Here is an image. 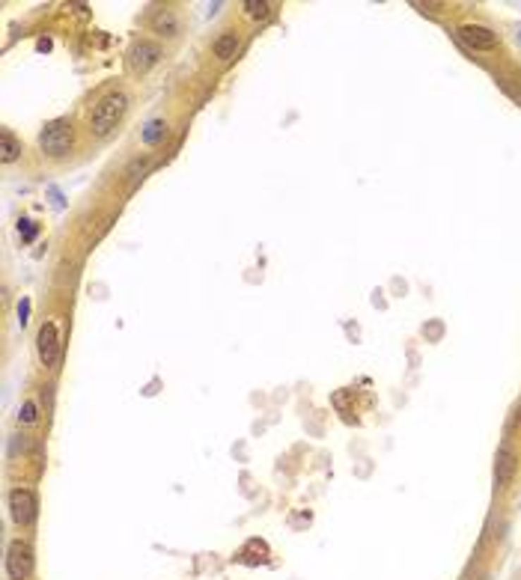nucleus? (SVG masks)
<instances>
[{"instance_id":"1","label":"nucleus","mask_w":521,"mask_h":580,"mask_svg":"<svg viewBox=\"0 0 521 580\" xmlns=\"http://www.w3.org/2000/svg\"><path fill=\"white\" fill-rule=\"evenodd\" d=\"M125 111H128L125 92H108V96L96 104V111H92V131H96L99 137H108V134L123 123Z\"/></svg>"},{"instance_id":"2","label":"nucleus","mask_w":521,"mask_h":580,"mask_svg":"<svg viewBox=\"0 0 521 580\" xmlns=\"http://www.w3.org/2000/svg\"><path fill=\"white\" fill-rule=\"evenodd\" d=\"M39 146H42V152H48V155H66L72 146V123L69 119H54V123H48L42 128V134H39Z\"/></svg>"},{"instance_id":"3","label":"nucleus","mask_w":521,"mask_h":580,"mask_svg":"<svg viewBox=\"0 0 521 580\" xmlns=\"http://www.w3.org/2000/svg\"><path fill=\"white\" fill-rule=\"evenodd\" d=\"M6 574L9 580H27L33 574V548L21 538H16L6 550Z\"/></svg>"},{"instance_id":"4","label":"nucleus","mask_w":521,"mask_h":580,"mask_svg":"<svg viewBox=\"0 0 521 580\" xmlns=\"http://www.w3.org/2000/svg\"><path fill=\"white\" fill-rule=\"evenodd\" d=\"M36 348H39V360H42L45 366H57V360H60V333H57L54 321H45V325L39 328Z\"/></svg>"},{"instance_id":"5","label":"nucleus","mask_w":521,"mask_h":580,"mask_svg":"<svg viewBox=\"0 0 521 580\" xmlns=\"http://www.w3.org/2000/svg\"><path fill=\"white\" fill-rule=\"evenodd\" d=\"M9 509H12V518L16 524H30L36 518V494L30 488H12L9 491Z\"/></svg>"},{"instance_id":"6","label":"nucleus","mask_w":521,"mask_h":580,"mask_svg":"<svg viewBox=\"0 0 521 580\" xmlns=\"http://www.w3.org/2000/svg\"><path fill=\"white\" fill-rule=\"evenodd\" d=\"M459 36H462V42L467 48H474V51H491V48H498V33H491L489 27L483 24H462L459 27Z\"/></svg>"},{"instance_id":"7","label":"nucleus","mask_w":521,"mask_h":580,"mask_svg":"<svg viewBox=\"0 0 521 580\" xmlns=\"http://www.w3.org/2000/svg\"><path fill=\"white\" fill-rule=\"evenodd\" d=\"M515 470H518V458H515L510 443H503L498 455H494V482H498V488H506V485L513 482Z\"/></svg>"},{"instance_id":"8","label":"nucleus","mask_w":521,"mask_h":580,"mask_svg":"<svg viewBox=\"0 0 521 580\" xmlns=\"http://www.w3.org/2000/svg\"><path fill=\"white\" fill-rule=\"evenodd\" d=\"M158 57H161V48H158L155 42H146V39L131 48V66H135L137 72L152 69V66L158 63Z\"/></svg>"},{"instance_id":"9","label":"nucleus","mask_w":521,"mask_h":580,"mask_svg":"<svg viewBox=\"0 0 521 580\" xmlns=\"http://www.w3.org/2000/svg\"><path fill=\"white\" fill-rule=\"evenodd\" d=\"M18 155H21V140L9 128H4L0 131V161H4V164H12Z\"/></svg>"},{"instance_id":"10","label":"nucleus","mask_w":521,"mask_h":580,"mask_svg":"<svg viewBox=\"0 0 521 580\" xmlns=\"http://www.w3.org/2000/svg\"><path fill=\"white\" fill-rule=\"evenodd\" d=\"M212 51H215L218 60H233L235 51H238V36L235 33H223L215 39V45H212Z\"/></svg>"},{"instance_id":"11","label":"nucleus","mask_w":521,"mask_h":580,"mask_svg":"<svg viewBox=\"0 0 521 580\" xmlns=\"http://www.w3.org/2000/svg\"><path fill=\"white\" fill-rule=\"evenodd\" d=\"M152 27H155L158 33L173 36V33H176V16H173L170 9H161V12H158V16L152 18Z\"/></svg>"},{"instance_id":"12","label":"nucleus","mask_w":521,"mask_h":580,"mask_svg":"<svg viewBox=\"0 0 521 580\" xmlns=\"http://www.w3.org/2000/svg\"><path fill=\"white\" fill-rule=\"evenodd\" d=\"M245 12L250 18H259V21H265L271 16V4L269 0H245Z\"/></svg>"},{"instance_id":"13","label":"nucleus","mask_w":521,"mask_h":580,"mask_svg":"<svg viewBox=\"0 0 521 580\" xmlns=\"http://www.w3.org/2000/svg\"><path fill=\"white\" fill-rule=\"evenodd\" d=\"M164 123H161V119H152V123L149 125H146V131H143V143H158V140H161V134H164Z\"/></svg>"},{"instance_id":"14","label":"nucleus","mask_w":521,"mask_h":580,"mask_svg":"<svg viewBox=\"0 0 521 580\" xmlns=\"http://www.w3.org/2000/svg\"><path fill=\"white\" fill-rule=\"evenodd\" d=\"M18 420H21L24 426H33V423H36V402H24V405H21Z\"/></svg>"},{"instance_id":"15","label":"nucleus","mask_w":521,"mask_h":580,"mask_svg":"<svg viewBox=\"0 0 521 580\" xmlns=\"http://www.w3.org/2000/svg\"><path fill=\"white\" fill-rule=\"evenodd\" d=\"M18 233H21L24 241H33V238H36V223H33V221H21V223H18Z\"/></svg>"},{"instance_id":"16","label":"nucleus","mask_w":521,"mask_h":580,"mask_svg":"<svg viewBox=\"0 0 521 580\" xmlns=\"http://www.w3.org/2000/svg\"><path fill=\"white\" fill-rule=\"evenodd\" d=\"M27 313H30V301H24L21 307H18V316H21V325L27 321Z\"/></svg>"}]
</instances>
